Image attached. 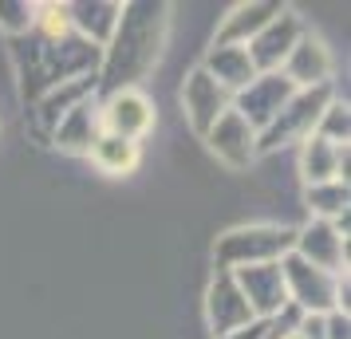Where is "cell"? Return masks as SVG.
<instances>
[{"label":"cell","mask_w":351,"mask_h":339,"mask_svg":"<svg viewBox=\"0 0 351 339\" xmlns=\"http://www.w3.org/2000/svg\"><path fill=\"white\" fill-rule=\"evenodd\" d=\"M162 36H166V4H123V20L111 44L103 48L99 83L111 91H127L138 75L154 67Z\"/></svg>","instance_id":"obj_1"},{"label":"cell","mask_w":351,"mask_h":339,"mask_svg":"<svg viewBox=\"0 0 351 339\" xmlns=\"http://www.w3.org/2000/svg\"><path fill=\"white\" fill-rule=\"evenodd\" d=\"M292 237H296V229L285 225H237L217 237L213 260L221 273H233L245 264H276L280 257L292 253Z\"/></svg>","instance_id":"obj_2"},{"label":"cell","mask_w":351,"mask_h":339,"mask_svg":"<svg viewBox=\"0 0 351 339\" xmlns=\"http://www.w3.org/2000/svg\"><path fill=\"white\" fill-rule=\"evenodd\" d=\"M332 99H335L332 83H328V87H312V91H296V95L280 107V114L256 134V154H272V150L300 146L304 138H312V130H316V123H319V111H324Z\"/></svg>","instance_id":"obj_3"},{"label":"cell","mask_w":351,"mask_h":339,"mask_svg":"<svg viewBox=\"0 0 351 339\" xmlns=\"http://www.w3.org/2000/svg\"><path fill=\"white\" fill-rule=\"evenodd\" d=\"M280 276H285L288 307H296L300 316H328L339 312V280L324 268H312L308 260H300L296 253L280 257Z\"/></svg>","instance_id":"obj_4"},{"label":"cell","mask_w":351,"mask_h":339,"mask_svg":"<svg viewBox=\"0 0 351 339\" xmlns=\"http://www.w3.org/2000/svg\"><path fill=\"white\" fill-rule=\"evenodd\" d=\"M292 253L308 260L312 268H324L332 276H348V221H316L308 217V225L296 229Z\"/></svg>","instance_id":"obj_5"},{"label":"cell","mask_w":351,"mask_h":339,"mask_svg":"<svg viewBox=\"0 0 351 339\" xmlns=\"http://www.w3.org/2000/svg\"><path fill=\"white\" fill-rule=\"evenodd\" d=\"M308 32L304 28L300 12H292V8H280L276 16L261 28V32L245 44V51H249V60H253L256 75H269V71H280V64L288 60V51L296 48V40Z\"/></svg>","instance_id":"obj_6"},{"label":"cell","mask_w":351,"mask_h":339,"mask_svg":"<svg viewBox=\"0 0 351 339\" xmlns=\"http://www.w3.org/2000/svg\"><path fill=\"white\" fill-rule=\"evenodd\" d=\"M99 123L107 134L114 138H127V142H143L150 127H154V103L143 91H111V95L99 103Z\"/></svg>","instance_id":"obj_7"},{"label":"cell","mask_w":351,"mask_h":339,"mask_svg":"<svg viewBox=\"0 0 351 339\" xmlns=\"http://www.w3.org/2000/svg\"><path fill=\"white\" fill-rule=\"evenodd\" d=\"M233 280H237L245 304L256 320H276L288 307V292H285V276H280V260L276 264H245V268H233Z\"/></svg>","instance_id":"obj_8"},{"label":"cell","mask_w":351,"mask_h":339,"mask_svg":"<svg viewBox=\"0 0 351 339\" xmlns=\"http://www.w3.org/2000/svg\"><path fill=\"white\" fill-rule=\"evenodd\" d=\"M206 320H209L213 339H225V336H233V331H241V327L256 323V316L245 304L233 273H221V268L213 273V280H209V288H206Z\"/></svg>","instance_id":"obj_9"},{"label":"cell","mask_w":351,"mask_h":339,"mask_svg":"<svg viewBox=\"0 0 351 339\" xmlns=\"http://www.w3.org/2000/svg\"><path fill=\"white\" fill-rule=\"evenodd\" d=\"M229 107H233V95L225 87H217L202 67H193L190 75H186V83H182V114H186V123H190L193 134L206 138L209 130H213V123Z\"/></svg>","instance_id":"obj_10"},{"label":"cell","mask_w":351,"mask_h":339,"mask_svg":"<svg viewBox=\"0 0 351 339\" xmlns=\"http://www.w3.org/2000/svg\"><path fill=\"white\" fill-rule=\"evenodd\" d=\"M292 95H296V87H292L280 71H269V75H256L241 95H233V111L261 134V130L280 114V107H285Z\"/></svg>","instance_id":"obj_11"},{"label":"cell","mask_w":351,"mask_h":339,"mask_svg":"<svg viewBox=\"0 0 351 339\" xmlns=\"http://www.w3.org/2000/svg\"><path fill=\"white\" fill-rule=\"evenodd\" d=\"M206 146H209V154L221 166H229V170H249L256 162V130L233 107L213 123V130L206 134Z\"/></svg>","instance_id":"obj_12"},{"label":"cell","mask_w":351,"mask_h":339,"mask_svg":"<svg viewBox=\"0 0 351 339\" xmlns=\"http://www.w3.org/2000/svg\"><path fill=\"white\" fill-rule=\"evenodd\" d=\"M332 51L324 48V40H316L312 32H304L296 40V48L288 51V60L280 64L285 75L296 91H312V87H328L332 83Z\"/></svg>","instance_id":"obj_13"},{"label":"cell","mask_w":351,"mask_h":339,"mask_svg":"<svg viewBox=\"0 0 351 339\" xmlns=\"http://www.w3.org/2000/svg\"><path fill=\"white\" fill-rule=\"evenodd\" d=\"M119 20H123V4H114V0H75V4H67V24H71V32L80 36V40H87V44L99 48V51L111 44Z\"/></svg>","instance_id":"obj_14"},{"label":"cell","mask_w":351,"mask_h":339,"mask_svg":"<svg viewBox=\"0 0 351 339\" xmlns=\"http://www.w3.org/2000/svg\"><path fill=\"white\" fill-rule=\"evenodd\" d=\"M197 67H202L217 87H225L229 95H241V91L256 79V67H253V60H249L245 44H209L206 60Z\"/></svg>","instance_id":"obj_15"},{"label":"cell","mask_w":351,"mask_h":339,"mask_svg":"<svg viewBox=\"0 0 351 339\" xmlns=\"http://www.w3.org/2000/svg\"><path fill=\"white\" fill-rule=\"evenodd\" d=\"M103 134V123H99V103L87 99L51 127V146H60L64 154H91V146L99 142Z\"/></svg>","instance_id":"obj_16"},{"label":"cell","mask_w":351,"mask_h":339,"mask_svg":"<svg viewBox=\"0 0 351 339\" xmlns=\"http://www.w3.org/2000/svg\"><path fill=\"white\" fill-rule=\"evenodd\" d=\"M300 178L304 186H324V181H348V146H332L324 138H304L300 142Z\"/></svg>","instance_id":"obj_17"},{"label":"cell","mask_w":351,"mask_h":339,"mask_svg":"<svg viewBox=\"0 0 351 339\" xmlns=\"http://www.w3.org/2000/svg\"><path fill=\"white\" fill-rule=\"evenodd\" d=\"M95 91H99V75H80V79H67V83L48 87L44 95L36 99V118H40V127L51 134V127H56L71 107H80V103H87V99H95Z\"/></svg>","instance_id":"obj_18"},{"label":"cell","mask_w":351,"mask_h":339,"mask_svg":"<svg viewBox=\"0 0 351 339\" xmlns=\"http://www.w3.org/2000/svg\"><path fill=\"white\" fill-rule=\"evenodd\" d=\"M280 8H285V4H272V0H245V4H233V8L225 12L221 28L213 36V44H249Z\"/></svg>","instance_id":"obj_19"},{"label":"cell","mask_w":351,"mask_h":339,"mask_svg":"<svg viewBox=\"0 0 351 339\" xmlns=\"http://www.w3.org/2000/svg\"><path fill=\"white\" fill-rule=\"evenodd\" d=\"M351 186L348 181H324V186H304V205L316 221H348Z\"/></svg>","instance_id":"obj_20"},{"label":"cell","mask_w":351,"mask_h":339,"mask_svg":"<svg viewBox=\"0 0 351 339\" xmlns=\"http://www.w3.org/2000/svg\"><path fill=\"white\" fill-rule=\"evenodd\" d=\"M87 158L95 162L103 174H111V178H123L130 174L134 166H138V142H127V138H114V134H99V142L91 146V154Z\"/></svg>","instance_id":"obj_21"},{"label":"cell","mask_w":351,"mask_h":339,"mask_svg":"<svg viewBox=\"0 0 351 339\" xmlns=\"http://www.w3.org/2000/svg\"><path fill=\"white\" fill-rule=\"evenodd\" d=\"M316 138H324V142L332 146H348V134H351V114H348V103L343 99H332L324 111H319V123L316 130H312Z\"/></svg>","instance_id":"obj_22"},{"label":"cell","mask_w":351,"mask_h":339,"mask_svg":"<svg viewBox=\"0 0 351 339\" xmlns=\"http://www.w3.org/2000/svg\"><path fill=\"white\" fill-rule=\"evenodd\" d=\"M32 24H36V4L0 0V32H8L12 40H24V36H32Z\"/></svg>","instance_id":"obj_23"},{"label":"cell","mask_w":351,"mask_h":339,"mask_svg":"<svg viewBox=\"0 0 351 339\" xmlns=\"http://www.w3.org/2000/svg\"><path fill=\"white\" fill-rule=\"evenodd\" d=\"M324 339H351V316L348 312H328V316H324Z\"/></svg>","instance_id":"obj_24"},{"label":"cell","mask_w":351,"mask_h":339,"mask_svg":"<svg viewBox=\"0 0 351 339\" xmlns=\"http://www.w3.org/2000/svg\"><path fill=\"white\" fill-rule=\"evenodd\" d=\"M225 339H269V323L256 320V323H249V327H241V331H233V336H225Z\"/></svg>","instance_id":"obj_25"},{"label":"cell","mask_w":351,"mask_h":339,"mask_svg":"<svg viewBox=\"0 0 351 339\" xmlns=\"http://www.w3.org/2000/svg\"><path fill=\"white\" fill-rule=\"evenodd\" d=\"M269 339H276V336H272V331H269Z\"/></svg>","instance_id":"obj_26"}]
</instances>
